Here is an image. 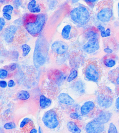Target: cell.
<instances>
[{
    "mask_svg": "<svg viewBox=\"0 0 119 133\" xmlns=\"http://www.w3.org/2000/svg\"><path fill=\"white\" fill-rule=\"evenodd\" d=\"M85 129L87 133H101L104 130V126L94 119L87 124Z\"/></svg>",
    "mask_w": 119,
    "mask_h": 133,
    "instance_id": "30bf717a",
    "label": "cell"
},
{
    "mask_svg": "<svg viewBox=\"0 0 119 133\" xmlns=\"http://www.w3.org/2000/svg\"><path fill=\"white\" fill-rule=\"evenodd\" d=\"M109 79L116 85L119 86V69L110 71L109 74Z\"/></svg>",
    "mask_w": 119,
    "mask_h": 133,
    "instance_id": "2e32d148",
    "label": "cell"
},
{
    "mask_svg": "<svg viewBox=\"0 0 119 133\" xmlns=\"http://www.w3.org/2000/svg\"><path fill=\"white\" fill-rule=\"evenodd\" d=\"M13 9L14 8L13 6H12L11 5H6L3 8L2 11L4 13H7L8 12H9L10 11H13Z\"/></svg>",
    "mask_w": 119,
    "mask_h": 133,
    "instance_id": "83f0119b",
    "label": "cell"
},
{
    "mask_svg": "<svg viewBox=\"0 0 119 133\" xmlns=\"http://www.w3.org/2000/svg\"><path fill=\"white\" fill-rule=\"evenodd\" d=\"M16 128V124L15 123L13 122L7 123L4 125V128L7 130L12 129Z\"/></svg>",
    "mask_w": 119,
    "mask_h": 133,
    "instance_id": "484cf974",
    "label": "cell"
},
{
    "mask_svg": "<svg viewBox=\"0 0 119 133\" xmlns=\"http://www.w3.org/2000/svg\"><path fill=\"white\" fill-rule=\"evenodd\" d=\"M118 15L119 16V3L118 4Z\"/></svg>",
    "mask_w": 119,
    "mask_h": 133,
    "instance_id": "f35d334b",
    "label": "cell"
},
{
    "mask_svg": "<svg viewBox=\"0 0 119 133\" xmlns=\"http://www.w3.org/2000/svg\"><path fill=\"white\" fill-rule=\"evenodd\" d=\"M19 128L21 133H37L34 123L32 119L25 118L21 122Z\"/></svg>",
    "mask_w": 119,
    "mask_h": 133,
    "instance_id": "9c48e42d",
    "label": "cell"
},
{
    "mask_svg": "<svg viewBox=\"0 0 119 133\" xmlns=\"http://www.w3.org/2000/svg\"><path fill=\"white\" fill-rule=\"evenodd\" d=\"M15 85V82L13 80H11L9 81H8V87H12L14 86Z\"/></svg>",
    "mask_w": 119,
    "mask_h": 133,
    "instance_id": "d6a6232c",
    "label": "cell"
},
{
    "mask_svg": "<svg viewBox=\"0 0 119 133\" xmlns=\"http://www.w3.org/2000/svg\"><path fill=\"white\" fill-rule=\"evenodd\" d=\"M48 50L49 48L46 40L43 37L38 39L33 54V63L36 68L43 66L45 63Z\"/></svg>",
    "mask_w": 119,
    "mask_h": 133,
    "instance_id": "3957f363",
    "label": "cell"
},
{
    "mask_svg": "<svg viewBox=\"0 0 119 133\" xmlns=\"http://www.w3.org/2000/svg\"><path fill=\"white\" fill-rule=\"evenodd\" d=\"M96 100L98 105L102 108H109L113 103L114 95L109 88L101 85L98 88Z\"/></svg>",
    "mask_w": 119,
    "mask_h": 133,
    "instance_id": "5b68a950",
    "label": "cell"
},
{
    "mask_svg": "<svg viewBox=\"0 0 119 133\" xmlns=\"http://www.w3.org/2000/svg\"><path fill=\"white\" fill-rule=\"evenodd\" d=\"M96 6L97 17L99 21L102 22L108 23L112 20L113 16L112 1H101Z\"/></svg>",
    "mask_w": 119,
    "mask_h": 133,
    "instance_id": "277c9868",
    "label": "cell"
},
{
    "mask_svg": "<svg viewBox=\"0 0 119 133\" xmlns=\"http://www.w3.org/2000/svg\"><path fill=\"white\" fill-rule=\"evenodd\" d=\"M104 52H105L107 53L108 54H112L113 52V50L112 49H110L109 48H106L104 49Z\"/></svg>",
    "mask_w": 119,
    "mask_h": 133,
    "instance_id": "836d02e7",
    "label": "cell"
},
{
    "mask_svg": "<svg viewBox=\"0 0 119 133\" xmlns=\"http://www.w3.org/2000/svg\"><path fill=\"white\" fill-rule=\"evenodd\" d=\"M70 16L73 22L79 25L84 26L87 25L90 21L91 12L88 8L79 6L72 10Z\"/></svg>",
    "mask_w": 119,
    "mask_h": 133,
    "instance_id": "8992f818",
    "label": "cell"
},
{
    "mask_svg": "<svg viewBox=\"0 0 119 133\" xmlns=\"http://www.w3.org/2000/svg\"><path fill=\"white\" fill-rule=\"evenodd\" d=\"M111 117V114L108 112H103L100 114L95 119L98 122L104 124L109 121Z\"/></svg>",
    "mask_w": 119,
    "mask_h": 133,
    "instance_id": "e0dca14e",
    "label": "cell"
},
{
    "mask_svg": "<svg viewBox=\"0 0 119 133\" xmlns=\"http://www.w3.org/2000/svg\"><path fill=\"white\" fill-rule=\"evenodd\" d=\"M99 35L90 38L84 45V50L88 54H93L99 49Z\"/></svg>",
    "mask_w": 119,
    "mask_h": 133,
    "instance_id": "ba28073f",
    "label": "cell"
},
{
    "mask_svg": "<svg viewBox=\"0 0 119 133\" xmlns=\"http://www.w3.org/2000/svg\"><path fill=\"white\" fill-rule=\"evenodd\" d=\"M46 17L43 14H28L24 19V26L27 31L33 37L38 36L45 23Z\"/></svg>",
    "mask_w": 119,
    "mask_h": 133,
    "instance_id": "6da1fadb",
    "label": "cell"
},
{
    "mask_svg": "<svg viewBox=\"0 0 119 133\" xmlns=\"http://www.w3.org/2000/svg\"><path fill=\"white\" fill-rule=\"evenodd\" d=\"M58 100L61 103L67 105H73L75 101L68 94L62 93L58 97Z\"/></svg>",
    "mask_w": 119,
    "mask_h": 133,
    "instance_id": "9a60e30c",
    "label": "cell"
},
{
    "mask_svg": "<svg viewBox=\"0 0 119 133\" xmlns=\"http://www.w3.org/2000/svg\"><path fill=\"white\" fill-rule=\"evenodd\" d=\"M0 28H1V31H2V29L4 28L5 24V22L4 18L1 17L0 18Z\"/></svg>",
    "mask_w": 119,
    "mask_h": 133,
    "instance_id": "f546056e",
    "label": "cell"
},
{
    "mask_svg": "<svg viewBox=\"0 0 119 133\" xmlns=\"http://www.w3.org/2000/svg\"><path fill=\"white\" fill-rule=\"evenodd\" d=\"M95 108V105L93 102H87L85 103L81 108V114L82 116H87L94 111Z\"/></svg>",
    "mask_w": 119,
    "mask_h": 133,
    "instance_id": "5bb4252c",
    "label": "cell"
},
{
    "mask_svg": "<svg viewBox=\"0 0 119 133\" xmlns=\"http://www.w3.org/2000/svg\"><path fill=\"white\" fill-rule=\"evenodd\" d=\"M39 133H43L40 127H39Z\"/></svg>",
    "mask_w": 119,
    "mask_h": 133,
    "instance_id": "74e56055",
    "label": "cell"
},
{
    "mask_svg": "<svg viewBox=\"0 0 119 133\" xmlns=\"http://www.w3.org/2000/svg\"><path fill=\"white\" fill-rule=\"evenodd\" d=\"M115 106L116 108L119 111V97L116 101Z\"/></svg>",
    "mask_w": 119,
    "mask_h": 133,
    "instance_id": "d590c367",
    "label": "cell"
},
{
    "mask_svg": "<svg viewBox=\"0 0 119 133\" xmlns=\"http://www.w3.org/2000/svg\"><path fill=\"white\" fill-rule=\"evenodd\" d=\"M83 72L87 79L97 82L101 79L103 74V68L101 63L97 60H88L84 66Z\"/></svg>",
    "mask_w": 119,
    "mask_h": 133,
    "instance_id": "7a4b0ae2",
    "label": "cell"
},
{
    "mask_svg": "<svg viewBox=\"0 0 119 133\" xmlns=\"http://www.w3.org/2000/svg\"><path fill=\"white\" fill-rule=\"evenodd\" d=\"M118 133V131L115 125L113 123H110L109 125L108 133Z\"/></svg>",
    "mask_w": 119,
    "mask_h": 133,
    "instance_id": "4316f807",
    "label": "cell"
},
{
    "mask_svg": "<svg viewBox=\"0 0 119 133\" xmlns=\"http://www.w3.org/2000/svg\"><path fill=\"white\" fill-rule=\"evenodd\" d=\"M97 29L103 38L107 37L111 35V30L110 28H108L105 29L103 26L99 25L98 26Z\"/></svg>",
    "mask_w": 119,
    "mask_h": 133,
    "instance_id": "7402d4cb",
    "label": "cell"
},
{
    "mask_svg": "<svg viewBox=\"0 0 119 133\" xmlns=\"http://www.w3.org/2000/svg\"><path fill=\"white\" fill-rule=\"evenodd\" d=\"M67 128L68 130L72 133H80L81 130L78 126L74 122H69L67 124Z\"/></svg>",
    "mask_w": 119,
    "mask_h": 133,
    "instance_id": "ffe728a7",
    "label": "cell"
},
{
    "mask_svg": "<svg viewBox=\"0 0 119 133\" xmlns=\"http://www.w3.org/2000/svg\"><path fill=\"white\" fill-rule=\"evenodd\" d=\"M7 84L6 82L4 81H1L0 82V86L2 88H5L7 86Z\"/></svg>",
    "mask_w": 119,
    "mask_h": 133,
    "instance_id": "4dcf8cb0",
    "label": "cell"
},
{
    "mask_svg": "<svg viewBox=\"0 0 119 133\" xmlns=\"http://www.w3.org/2000/svg\"><path fill=\"white\" fill-rule=\"evenodd\" d=\"M70 117L73 119H78L79 117V116L77 114L75 113H73L71 114L70 115Z\"/></svg>",
    "mask_w": 119,
    "mask_h": 133,
    "instance_id": "e575fe53",
    "label": "cell"
},
{
    "mask_svg": "<svg viewBox=\"0 0 119 133\" xmlns=\"http://www.w3.org/2000/svg\"><path fill=\"white\" fill-rule=\"evenodd\" d=\"M8 76V72L5 70L1 69L0 71V78L4 79L6 78Z\"/></svg>",
    "mask_w": 119,
    "mask_h": 133,
    "instance_id": "f1b7e54d",
    "label": "cell"
},
{
    "mask_svg": "<svg viewBox=\"0 0 119 133\" xmlns=\"http://www.w3.org/2000/svg\"><path fill=\"white\" fill-rule=\"evenodd\" d=\"M16 68V65L15 64H12L10 66V69L11 71L15 70Z\"/></svg>",
    "mask_w": 119,
    "mask_h": 133,
    "instance_id": "8d00e7d4",
    "label": "cell"
},
{
    "mask_svg": "<svg viewBox=\"0 0 119 133\" xmlns=\"http://www.w3.org/2000/svg\"><path fill=\"white\" fill-rule=\"evenodd\" d=\"M51 104V101L49 98L45 96L44 95H41L40 97L39 104L40 108L42 109H46L49 108Z\"/></svg>",
    "mask_w": 119,
    "mask_h": 133,
    "instance_id": "ac0fdd59",
    "label": "cell"
},
{
    "mask_svg": "<svg viewBox=\"0 0 119 133\" xmlns=\"http://www.w3.org/2000/svg\"><path fill=\"white\" fill-rule=\"evenodd\" d=\"M22 56L25 57L27 56L29 54L30 50H31V48L27 44H23L22 46Z\"/></svg>",
    "mask_w": 119,
    "mask_h": 133,
    "instance_id": "cb8c5ba5",
    "label": "cell"
},
{
    "mask_svg": "<svg viewBox=\"0 0 119 133\" xmlns=\"http://www.w3.org/2000/svg\"><path fill=\"white\" fill-rule=\"evenodd\" d=\"M76 31L75 28L73 27L71 25H66L62 29L61 35L62 38L65 39H69L75 35Z\"/></svg>",
    "mask_w": 119,
    "mask_h": 133,
    "instance_id": "4fadbf2b",
    "label": "cell"
},
{
    "mask_svg": "<svg viewBox=\"0 0 119 133\" xmlns=\"http://www.w3.org/2000/svg\"><path fill=\"white\" fill-rule=\"evenodd\" d=\"M69 49L68 45L61 40L56 41L51 45V49L53 52L58 55L64 54Z\"/></svg>",
    "mask_w": 119,
    "mask_h": 133,
    "instance_id": "8fae6325",
    "label": "cell"
},
{
    "mask_svg": "<svg viewBox=\"0 0 119 133\" xmlns=\"http://www.w3.org/2000/svg\"><path fill=\"white\" fill-rule=\"evenodd\" d=\"M78 72L76 70L72 71L69 75V77L67 78V81L68 82H70L74 80L78 76Z\"/></svg>",
    "mask_w": 119,
    "mask_h": 133,
    "instance_id": "d4e9b609",
    "label": "cell"
},
{
    "mask_svg": "<svg viewBox=\"0 0 119 133\" xmlns=\"http://www.w3.org/2000/svg\"><path fill=\"white\" fill-rule=\"evenodd\" d=\"M104 64L107 67L111 68L115 65L116 61L114 58L111 57V55L104 57L103 59Z\"/></svg>",
    "mask_w": 119,
    "mask_h": 133,
    "instance_id": "44dd1931",
    "label": "cell"
},
{
    "mask_svg": "<svg viewBox=\"0 0 119 133\" xmlns=\"http://www.w3.org/2000/svg\"><path fill=\"white\" fill-rule=\"evenodd\" d=\"M42 121L48 128L55 129L60 124L61 118L57 111L54 109H50L45 113Z\"/></svg>",
    "mask_w": 119,
    "mask_h": 133,
    "instance_id": "52a82bcc",
    "label": "cell"
},
{
    "mask_svg": "<svg viewBox=\"0 0 119 133\" xmlns=\"http://www.w3.org/2000/svg\"><path fill=\"white\" fill-rule=\"evenodd\" d=\"M27 8L32 13H39L40 11V8L39 5L36 6V1L33 0L28 4Z\"/></svg>",
    "mask_w": 119,
    "mask_h": 133,
    "instance_id": "d6986e66",
    "label": "cell"
},
{
    "mask_svg": "<svg viewBox=\"0 0 119 133\" xmlns=\"http://www.w3.org/2000/svg\"><path fill=\"white\" fill-rule=\"evenodd\" d=\"M3 16L7 20L10 21L11 18V15L7 13H4L3 14Z\"/></svg>",
    "mask_w": 119,
    "mask_h": 133,
    "instance_id": "1f68e13d",
    "label": "cell"
},
{
    "mask_svg": "<svg viewBox=\"0 0 119 133\" xmlns=\"http://www.w3.org/2000/svg\"><path fill=\"white\" fill-rule=\"evenodd\" d=\"M17 31V28L14 25H11L5 29L3 32L4 39L8 43H12Z\"/></svg>",
    "mask_w": 119,
    "mask_h": 133,
    "instance_id": "7c38bea8",
    "label": "cell"
},
{
    "mask_svg": "<svg viewBox=\"0 0 119 133\" xmlns=\"http://www.w3.org/2000/svg\"><path fill=\"white\" fill-rule=\"evenodd\" d=\"M17 97L19 100L25 101L29 99L30 97V95L27 91L22 90L17 93Z\"/></svg>",
    "mask_w": 119,
    "mask_h": 133,
    "instance_id": "603a6c76",
    "label": "cell"
}]
</instances>
